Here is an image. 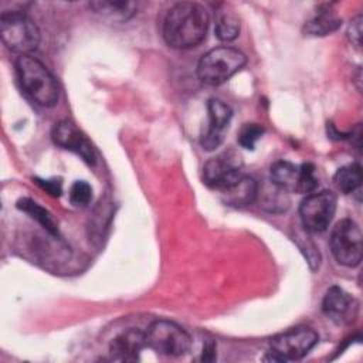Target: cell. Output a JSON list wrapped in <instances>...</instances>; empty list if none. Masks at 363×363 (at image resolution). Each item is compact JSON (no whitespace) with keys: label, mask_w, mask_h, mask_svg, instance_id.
I'll return each instance as SVG.
<instances>
[{"label":"cell","mask_w":363,"mask_h":363,"mask_svg":"<svg viewBox=\"0 0 363 363\" xmlns=\"http://www.w3.org/2000/svg\"><path fill=\"white\" fill-rule=\"evenodd\" d=\"M208 14L197 3L182 1L174 4L163 23L164 41L177 50L199 45L207 34Z\"/></svg>","instance_id":"cell-1"},{"label":"cell","mask_w":363,"mask_h":363,"mask_svg":"<svg viewBox=\"0 0 363 363\" xmlns=\"http://www.w3.org/2000/svg\"><path fill=\"white\" fill-rule=\"evenodd\" d=\"M16 69L24 92L41 106H54L58 101V86L47 67L31 55H20Z\"/></svg>","instance_id":"cell-2"},{"label":"cell","mask_w":363,"mask_h":363,"mask_svg":"<svg viewBox=\"0 0 363 363\" xmlns=\"http://www.w3.org/2000/svg\"><path fill=\"white\" fill-rule=\"evenodd\" d=\"M247 62L245 55L234 47H216L207 51L199 61L197 75L203 84L221 85L237 74Z\"/></svg>","instance_id":"cell-3"},{"label":"cell","mask_w":363,"mask_h":363,"mask_svg":"<svg viewBox=\"0 0 363 363\" xmlns=\"http://www.w3.org/2000/svg\"><path fill=\"white\" fill-rule=\"evenodd\" d=\"M0 37L9 50L20 55H30L41 40L35 23L21 11H9L0 16Z\"/></svg>","instance_id":"cell-4"},{"label":"cell","mask_w":363,"mask_h":363,"mask_svg":"<svg viewBox=\"0 0 363 363\" xmlns=\"http://www.w3.org/2000/svg\"><path fill=\"white\" fill-rule=\"evenodd\" d=\"M146 346L164 356H183L190 350L191 339L179 325L159 319L155 320L145 332Z\"/></svg>","instance_id":"cell-5"},{"label":"cell","mask_w":363,"mask_h":363,"mask_svg":"<svg viewBox=\"0 0 363 363\" xmlns=\"http://www.w3.org/2000/svg\"><path fill=\"white\" fill-rule=\"evenodd\" d=\"M318 343V333L308 326H296L275 335L271 342V354L274 360H299Z\"/></svg>","instance_id":"cell-6"},{"label":"cell","mask_w":363,"mask_h":363,"mask_svg":"<svg viewBox=\"0 0 363 363\" xmlns=\"http://www.w3.org/2000/svg\"><path fill=\"white\" fill-rule=\"evenodd\" d=\"M330 250L336 261L346 267H356L362 259V231L350 218L340 220L330 234Z\"/></svg>","instance_id":"cell-7"},{"label":"cell","mask_w":363,"mask_h":363,"mask_svg":"<svg viewBox=\"0 0 363 363\" xmlns=\"http://www.w3.org/2000/svg\"><path fill=\"white\" fill-rule=\"evenodd\" d=\"M242 159L238 152L230 149L211 159L203 167V182L207 187L223 191L242 177Z\"/></svg>","instance_id":"cell-8"},{"label":"cell","mask_w":363,"mask_h":363,"mask_svg":"<svg viewBox=\"0 0 363 363\" xmlns=\"http://www.w3.org/2000/svg\"><path fill=\"white\" fill-rule=\"evenodd\" d=\"M336 201V196L329 190L311 193L309 196H306L299 206L301 221L306 231H325L335 216Z\"/></svg>","instance_id":"cell-9"},{"label":"cell","mask_w":363,"mask_h":363,"mask_svg":"<svg viewBox=\"0 0 363 363\" xmlns=\"http://www.w3.org/2000/svg\"><path fill=\"white\" fill-rule=\"evenodd\" d=\"M207 111L208 125L207 129L201 133L200 145L204 150H214L224 140L225 130L228 129L230 121L233 118V111L224 101L218 98L208 99Z\"/></svg>","instance_id":"cell-10"},{"label":"cell","mask_w":363,"mask_h":363,"mask_svg":"<svg viewBox=\"0 0 363 363\" xmlns=\"http://www.w3.org/2000/svg\"><path fill=\"white\" fill-rule=\"evenodd\" d=\"M52 140L62 149L71 150L88 164H95L96 152L89 139L71 121H61L52 129Z\"/></svg>","instance_id":"cell-11"},{"label":"cell","mask_w":363,"mask_h":363,"mask_svg":"<svg viewBox=\"0 0 363 363\" xmlns=\"http://www.w3.org/2000/svg\"><path fill=\"white\" fill-rule=\"evenodd\" d=\"M146 346L145 333L138 329H129L118 335L109 345V353L113 360L135 362Z\"/></svg>","instance_id":"cell-12"},{"label":"cell","mask_w":363,"mask_h":363,"mask_svg":"<svg viewBox=\"0 0 363 363\" xmlns=\"http://www.w3.org/2000/svg\"><path fill=\"white\" fill-rule=\"evenodd\" d=\"M354 309L353 298L339 286L329 288L323 296L322 312L336 323L346 322L350 313L354 316Z\"/></svg>","instance_id":"cell-13"},{"label":"cell","mask_w":363,"mask_h":363,"mask_svg":"<svg viewBox=\"0 0 363 363\" xmlns=\"http://www.w3.org/2000/svg\"><path fill=\"white\" fill-rule=\"evenodd\" d=\"M223 196V200L228 206L234 207H244L257 200L258 193V183L255 179L242 176L240 177L234 184L220 191Z\"/></svg>","instance_id":"cell-14"},{"label":"cell","mask_w":363,"mask_h":363,"mask_svg":"<svg viewBox=\"0 0 363 363\" xmlns=\"http://www.w3.org/2000/svg\"><path fill=\"white\" fill-rule=\"evenodd\" d=\"M271 182L282 190L299 193L301 189V166L286 160H278L269 170Z\"/></svg>","instance_id":"cell-15"},{"label":"cell","mask_w":363,"mask_h":363,"mask_svg":"<svg viewBox=\"0 0 363 363\" xmlns=\"http://www.w3.org/2000/svg\"><path fill=\"white\" fill-rule=\"evenodd\" d=\"M340 24H342V20L333 10H330L329 7H322L309 21L305 23L303 31L308 35L322 37L336 31L340 27Z\"/></svg>","instance_id":"cell-16"},{"label":"cell","mask_w":363,"mask_h":363,"mask_svg":"<svg viewBox=\"0 0 363 363\" xmlns=\"http://www.w3.org/2000/svg\"><path fill=\"white\" fill-rule=\"evenodd\" d=\"M17 208L27 213L33 220H35L47 233L51 235H58V224L48 210L41 207L38 203L28 197H23L17 201Z\"/></svg>","instance_id":"cell-17"},{"label":"cell","mask_w":363,"mask_h":363,"mask_svg":"<svg viewBox=\"0 0 363 363\" xmlns=\"http://www.w3.org/2000/svg\"><path fill=\"white\" fill-rule=\"evenodd\" d=\"M89 7L99 16L111 20H128L135 14V3L130 1H92Z\"/></svg>","instance_id":"cell-18"},{"label":"cell","mask_w":363,"mask_h":363,"mask_svg":"<svg viewBox=\"0 0 363 363\" xmlns=\"http://www.w3.org/2000/svg\"><path fill=\"white\" fill-rule=\"evenodd\" d=\"M335 186L343 194L353 193L362 184V167L357 163H352L340 167L333 177Z\"/></svg>","instance_id":"cell-19"},{"label":"cell","mask_w":363,"mask_h":363,"mask_svg":"<svg viewBox=\"0 0 363 363\" xmlns=\"http://www.w3.org/2000/svg\"><path fill=\"white\" fill-rule=\"evenodd\" d=\"M258 197H261V206L268 211H284L289 203L286 191L275 186L272 182H271V186L265 189L262 187L259 189V184H258L257 199Z\"/></svg>","instance_id":"cell-20"},{"label":"cell","mask_w":363,"mask_h":363,"mask_svg":"<svg viewBox=\"0 0 363 363\" xmlns=\"http://www.w3.org/2000/svg\"><path fill=\"white\" fill-rule=\"evenodd\" d=\"M240 33V20L233 13H221L216 21V35L221 41H233Z\"/></svg>","instance_id":"cell-21"},{"label":"cell","mask_w":363,"mask_h":363,"mask_svg":"<svg viewBox=\"0 0 363 363\" xmlns=\"http://www.w3.org/2000/svg\"><path fill=\"white\" fill-rule=\"evenodd\" d=\"M264 135V128L258 123H245L240 133H238V143L244 147V149H250L252 150L255 143L259 140V138Z\"/></svg>","instance_id":"cell-22"},{"label":"cell","mask_w":363,"mask_h":363,"mask_svg":"<svg viewBox=\"0 0 363 363\" xmlns=\"http://www.w3.org/2000/svg\"><path fill=\"white\" fill-rule=\"evenodd\" d=\"M92 200V187L84 182H75L69 189V201L77 207H85Z\"/></svg>","instance_id":"cell-23"},{"label":"cell","mask_w":363,"mask_h":363,"mask_svg":"<svg viewBox=\"0 0 363 363\" xmlns=\"http://www.w3.org/2000/svg\"><path fill=\"white\" fill-rule=\"evenodd\" d=\"M35 183L43 189L45 190L48 194L54 196V197H60L61 193H62V183L61 180L58 179H51V180H43V179H34Z\"/></svg>","instance_id":"cell-24"},{"label":"cell","mask_w":363,"mask_h":363,"mask_svg":"<svg viewBox=\"0 0 363 363\" xmlns=\"http://www.w3.org/2000/svg\"><path fill=\"white\" fill-rule=\"evenodd\" d=\"M349 38L356 47H360V43H362V16L360 14L352 21L349 27Z\"/></svg>","instance_id":"cell-25"},{"label":"cell","mask_w":363,"mask_h":363,"mask_svg":"<svg viewBox=\"0 0 363 363\" xmlns=\"http://www.w3.org/2000/svg\"><path fill=\"white\" fill-rule=\"evenodd\" d=\"M214 357H216V346H214V343L208 342V343L204 346V349H203L201 360H204V362H211V360H214Z\"/></svg>","instance_id":"cell-26"}]
</instances>
